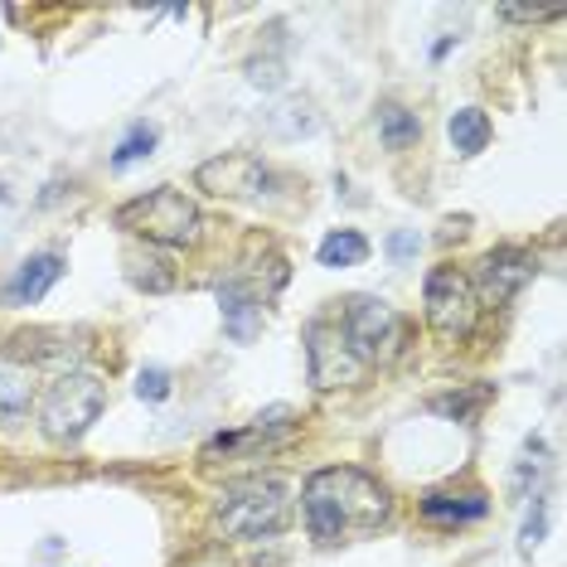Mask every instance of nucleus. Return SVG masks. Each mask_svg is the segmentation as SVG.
Segmentation results:
<instances>
[{
    "label": "nucleus",
    "instance_id": "f257e3e1",
    "mask_svg": "<svg viewBox=\"0 0 567 567\" xmlns=\"http://www.w3.org/2000/svg\"><path fill=\"white\" fill-rule=\"evenodd\" d=\"M389 514H393L389 489L354 466H330L306 481V528L326 548L373 534L379 524H389Z\"/></svg>",
    "mask_w": 567,
    "mask_h": 567
},
{
    "label": "nucleus",
    "instance_id": "f03ea898",
    "mask_svg": "<svg viewBox=\"0 0 567 567\" xmlns=\"http://www.w3.org/2000/svg\"><path fill=\"white\" fill-rule=\"evenodd\" d=\"M287 519H291V499L277 475L238 481L218 499V524H224L228 538H272L287 528Z\"/></svg>",
    "mask_w": 567,
    "mask_h": 567
},
{
    "label": "nucleus",
    "instance_id": "7ed1b4c3",
    "mask_svg": "<svg viewBox=\"0 0 567 567\" xmlns=\"http://www.w3.org/2000/svg\"><path fill=\"white\" fill-rule=\"evenodd\" d=\"M102 408H107V383L97 373H63L40 398V427L49 442L69 446L102 417Z\"/></svg>",
    "mask_w": 567,
    "mask_h": 567
},
{
    "label": "nucleus",
    "instance_id": "20e7f679",
    "mask_svg": "<svg viewBox=\"0 0 567 567\" xmlns=\"http://www.w3.org/2000/svg\"><path fill=\"white\" fill-rule=\"evenodd\" d=\"M117 228H132L161 248H189V243H199V209L179 189H151V195L122 204Z\"/></svg>",
    "mask_w": 567,
    "mask_h": 567
},
{
    "label": "nucleus",
    "instance_id": "39448f33",
    "mask_svg": "<svg viewBox=\"0 0 567 567\" xmlns=\"http://www.w3.org/2000/svg\"><path fill=\"white\" fill-rule=\"evenodd\" d=\"M344 344L359 364H389L403 344V320L379 296H354L350 311H344Z\"/></svg>",
    "mask_w": 567,
    "mask_h": 567
},
{
    "label": "nucleus",
    "instance_id": "423d86ee",
    "mask_svg": "<svg viewBox=\"0 0 567 567\" xmlns=\"http://www.w3.org/2000/svg\"><path fill=\"white\" fill-rule=\"evenodd\" d=\"M427 320L442 340H466L475 326V291L456 267H436L427 277Z\"/></svg>",
    "mask_w": 567,
    "mask_h": 567
},
{
    "label": "nucleus",
    "instance_id": "0eeeda50",
    "mask_svg": "<svg viewBox=\"0 0 567 567\" xmlns=\"http://www.w3.org/2000/svg\"><path fill=\"white\" fill-rule=\"evenodd\" d=\"M306 354H311V379L316 389H340V383H354L364 364L350 354V344H344V330L330 326V320H311V330H306Z\"/></svg>",
    "mask_w": 567,
    "mask_h": 567
},
{
    "label": "nucleus",
    "instance_id": "6e6552de",
    "mask_svg": "<svg viewBox=\"0 0 567 567\" xmlns=\"http://www.w3.org/2000/svg\"><path fill=\"white\" fill-rule=\"evenodd\" d=\"M199 189H209V195H228V199H252V195H262L267 189V165L248 156V151H234V156H214V161H204L199 171Z\"/></svg>",
    "mask_w": 567,
    "mask_h": 567
},
{
    "label": "nucleus",
    "instance_id": "1a4fd4ad",
    "mask_svg": "<svg viewBox=\"0 0 567 567\" xmlns=\"http://www.w3.org/2000/svg\"><path fill=\"white\" fill-rule=\"evenodd\" d=\"M534 277V257L519 248H495L481 257V272H475V287H481L485 306H505L519 296V287Z\"/></svg>",
    "mask_w": 567,
    "mask_h": 567
},
{
    "label": "nucleus",
    "instance_id": "9d476101",
    "mask_svg": "<svg viewBox=\"0 0 567 567\" xmlns=\"http://www.w3.org/2000/svg\"><path fill=\"white\" fill-rule=\"evenodd\" d=\"M296 432V412L291 408H267L262 417L252 422L248 432H228V436H214L209 446H204V461H218V456H238V451H257V446H272L281 436Z\"/></svg>",
    "mask_w": 567,
    "mask_h": 567
},
{
    "label": "nucleus",
    "instance_id": "9b49d317",
    "mask_svg": "<svg viewBox=\"0 0 567 567\" xmlns=\"http://www.w3.org/2000/svg\"><path fill=\"white\" fill-rule=\"evenodd\" d=\"M59 277H63V257L59 252H34L10 272V281L0 287V301L6 306H34V301H44Z\"/></svg>",
    "mask_w": 567,
    "mask_h": 567
},
{
    "label": "nucleus",
    "instance_id": "f8f14e48",
    "mask_svg": "<svg viewBox=\"0 0 567 567\" xmlns=\"http://www.w3.org/2000/svg\"><path fill=\"white\" fill-rule=\"evenodd\" d=\"M218 311H224V330L234 334L238 344H248L257 330H262V301L257 291H248L243 281H224L218 287Z\"/></svg>",
    "mask_w": 567,
    "mask_h": 567
},
{
    "label": "nucleus",
    "instance_id": "ddd939ff",
    "mask_svg": "<svg viewBox=\"0 0 567 567\" xmlns=\"http://www.w3.org/2000/svg\"><path fill=\"white\" fill-rule=\"evenodd\" d=\"M34 403V379L20 364H0V427H20Z\"/></svg>",
    "mask_w": 567,
    "mask_h": 567
},
{
    "label": "nucleus",
    "instance_id": "4468645a",
    "mask_svg": "<svg viewBox=\"0 0 567 567\" xmlns=\"http://www.w3.org/2000/svg\"><path fill=\"white\" fill-rule=\"evenodd\" d=\"M446 136H451V146H456L461 156H481V151L489 146V117L481 107H461V112H451Z\"/></svg>",
    "mask_w": 567,
    "mask_h": 567
},
{
    "label": "nucleus",
    "instance_id": "2eb2a0df",
    "mask_svg": "<svg viewBox=\"0 0 567 567\" xmlns=\"http://www.w3.org/2000/svg\"><path fill=\"white\" fill-rule=\"evenodd\" d=\"M379 136H383V146H389V151H408L412 141L422 136L417 112L398 107V102H383V107H379Z\"/></svg>",
    "mask_w": 567,
    "mask_h": 567
},
{
    "label": "nucleus",
    "instance_id": "dca6fc26",
    "mask_svg": "<svg viewBox=\"0 0 567 567\" xmlns=\"http://www.w3.org/2000/svg\"><path fill=\"white\" fill-rule=\"evenodd\" d=\"M320 267H359L369 257V238L354 234V228H334V234L320 243Z\"/></svg>",
    "mask_w": 567,
    "mask_h": 567
},
{
    "label": "nucleus",
    "instance_id": "f3484780",
    "mask_svg": "<svg viewBox=\"0 0 567 567\" xmlns=\"http://www.w3.org/2000/svg\"><path fill=\"white\" fill-rule=\"evenodd\" d=\"M79 334H69V330H34V334H20L16 344H24V354L30 359H79L83 354V344H73Z\"/></svg>",
    "mask_w": 567,
    "mask_h": 567
},
{
    "label": "nucleus",
    "instance_id": "a211bd4d",
    "mask_svg": "<svg viewBox=\"0 0 567 567\" xmlns=\"http://www.w3.org/2000/svg\"><path fill=\"white\" fill-rule=\"evenodd\" d=\"M489 505H485V495L481 489H471V495H427L422 499V514H427V519H481Z\"/></svg>",
    "mask_w": 567,
    "mask_h": 567
},
{
    "label": "nucleus",
    "instance_id": "6ab92c4d",
    "mask_svg": "<svg viewBox=\"0 0 567 567\" xmlns=\"http://www.w3.org/2000/svg\"><path fill=\"white\" fill-rule=\"evenodd\" d=\"M126 277L136 281V287H146V291H171L175 287V272H171V262L156 252H126Z\"/></svg>",
    "mask_w": 567,
    "mask_h": 567
},
{
    "label": "nucleus",
    "instance_id": "aec40b11",
    "mask_svg": "<svg viewBox=\"0 0 567 567\" xmlns=\"http://www.w3.org/2000/svg\"><path fill=\"white\" fill-rule=\"evenodd\" d=\"M151 151H156V126L136 122L132 132H126V141H122V146L112 151V165H117V171H126V165H132V161H146Z\"/></svg>",
    "mask_w": 567,
    "mask_h": 567
},
{
    "label": "nucleus",
    "instance_id": "412c9836",
    "mask_svg": "<svg viewBox=\"0 0 567 567\" xmlns=\"http://www.w3.org/2000/svg\"><path fill=\"white\" fill-rule=\"evenodd\" d=\"M267 122H272L277 136H306V132H316V112L306 107V102H281V107Z\"/></svg>",
    "mask_w": 567,
    "mask_h": 567
},
{
    "label": "nucleus",
    "instance_id": "4be33fe9",
    "mask_svg": "<svg viewBox=\"0 0 567 567\" xmlns=\"http://www.w3.org/2000/svg\"><path fill=\"white\" fill-rule=\"evenodd\" d=\"M485 398H489V389H471V393H446V398H432V412H446V417L466 422V417H475V412L485 408Z\"/></svg>",
    "mask_w": 567,
    "mask_h": 567
},
{
    "label": "nucleus",
    "instance_id": "5701e85b",
    "mask_svg": "<svg viewBox=\"0 0 567 567\" xmlns=\"http://www.w3.org/2000/svg\"><path fill=\"white\" fill-rule=\"evenodd\" d=\"M544 524H548V499L534 495V509H528L524 534H519V548H524V553H534L538 544H544Z\"/></svg>",
    "mask_w": 567,
    "mask_h": 567
},
{
    "label": "nucleus",
    "instance_id": "b1692460",
    "mask_svg": "<svg viewBox=\"0 0 567 567\" xmlns=\"http://www.w3.org/2000/svg\"><path fill=\"white\" fill-rule=\"evenodd\" d=\"M136 393L146 398V403H165V398H171V373L165 369H141Z\"/></svg>",
    "mask_w": 567,
    "mask_h": 567
},
{
    "label": "nucleus",
    "instance_id": "393cba45",
    "mask_svg": "<svg viewBox=\"0 0 567 567\" xmlns=\"http://www.w3.org/2000/svg\"><path fill=\"white\" fill-rule=\"evenodd\" d=\"M175 567H234V563H228L224 548H199V553H189V558H179Z\"/></svg>",
    "mask_w": 567,
    "mask_h": 567
},
{
    "label": "nucleus",
    "instance_id": "a878e982",
    "mask_svg": "<svg viewBox=\"0 0 567 567\" xmlns=\"http://www.w3.org/2000/svg\"><path fill=\"white\" fill-rule=\"evenodd\" d=\"M412 252H417V234H408V228H398V234L389 238V257H393L398 267H403Z\"/></svg>",
    "mask_w": 567,
    "mask_h": 567
}]
</instances>
